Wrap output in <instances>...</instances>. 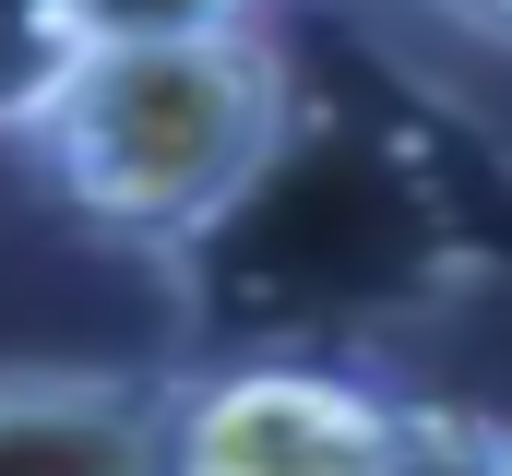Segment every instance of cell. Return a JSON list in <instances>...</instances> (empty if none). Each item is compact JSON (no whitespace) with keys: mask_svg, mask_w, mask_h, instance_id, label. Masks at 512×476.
I'll use <instances>...</instances> for the list:
<instances>
[{"mask_svg":"<svg viewBox=\"0 0 512 476\" xmlns=\"http://www.w3.org/2000/svg\"><path fill=\"white\" fill-rule=\"evenodd\" d=\"M286 143H298V72H286L274 24L72 48L60 84L12 131V155L48 179V203L120 250H191L227 215H251Z\"/></svg>","mask_w":512,"mask_h":476,"instance_id":"1","label":"cell"},{"mask_svg":"<svg viewBox=\"0 0 512 476\" xmlns=\"http://www.w3.org/2000/svg\"><path fill=\"white\" fill-rule=\"evenodd\" d=\"M155 476H489V429L310 357H227L167 381Z\"/></svg>","mask_w":512,"mask_h":476,"instance_id":"2","label":"cell"},{"mask_svg":"<svg viewBox=\"0 0 512 476\" xmlns=\"http://www.w3.org/2000/svg\"><path fill=\"white\" fill-rule=\"evenodd\" d=\"M155 369H0V476H155Z\"/></svg>","mask_w":512,"mask_h":476,"instance_id":"3","label":"cell"},{"mask_svg":"<svg viewBox=\"0 0 512 476\" xmlns=\"http://www.w3.org/2000/svg\"><path fill=\"white\" fill-rule=\"evenodd\" d=\"M60 60H72V12H60V0H0V143H12L24 108L60 84Z\"/></svg>","mask_w":512,"mask_h":476,"instance_id":"4","label":"cell"},{"mask_svg":"<svg viewBox=\"0 0 512 476\" xmlns=\"http://www.w3.org/2000/svg\"><path fill=\"white\" fill-rule=\"evenodd\" d=\"M72 12V48H108V36H215V24H274V0H60Z\"/></svg>","mask_w":512,"mask_h":476,"instance_id":"5","label":"cell"},{"mask_svg":"<svg viewBox=\"0 0 512 476\" xmlns=\"http://www.w3.org/2000/svg\"><path fill=\"white\" fill-rule=\"evenodd\" d=\"M441 12H453L477 48H512V0H441Z\"/></svg>","mask_w":512,"mask_h":476,"instance_id":"6","label":"cell"},{"mask_svg":"<svg viewBox=\"0 0 512 476\" xmlns=\"http://www.w3.org/2000/svg\"><path fill=\"white\" fill-rule=\"evenodd\" d=\"M489 476H512V429H489Z\"/></svg>","mask_w":512,"mask_h":476,"instance_id":"7","label":"cell"}]
</instances>
